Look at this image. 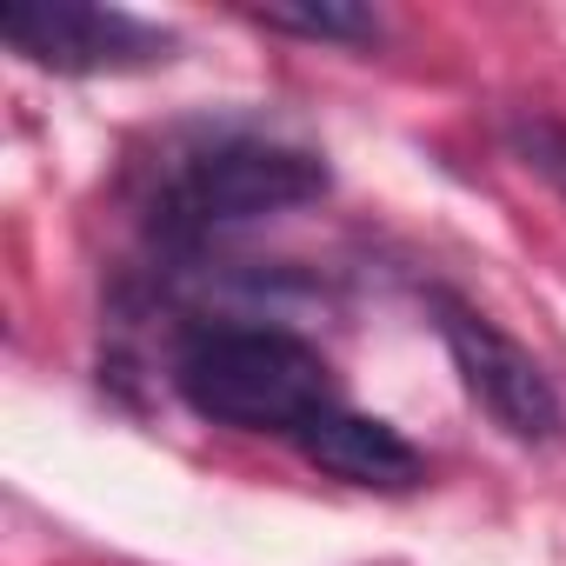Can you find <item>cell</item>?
<instances>
[{
  "instance_id": "1",
  "label": "cell",
  "mask_w": 566,
  "mask_h": 566,
  "mask_svg": "<svg viewBox=\"0 0 566 566\" xmlns=\"http://www.w3.org/2000/svg\"><path fill=\"white\" fill-rule=\"evenodd\" d=\"M174 387L200 420L240 427V433H280V440H294L307 420L340 407L334 367L321 360V347H307L301 334H280V327L200 334L180 354Z\"/></svg>"
},
{
  "instance_id": "2",
  "label": "cell",
  "mask_w": 566,
  "mask_h": 566,
  "mask_svg": "<svg viewBox=\"0 0 566 566\" xmlns=\"http://www.w3.org/2000/svg\"><path fill=\"white\" fill-rule=\"evenodd\" d=\"M327 193V160L287 140H220L193 154L160 200V220L174 233H213V227H247L266 213H287Z\"/></svg>"
},
{
  "instance_id": "3",
  "label": "cell",
  "mask_w": 566,
  "mask_h": 566,
  "mask_svg": "<svg viewBox=\"0 0 566 566\" xmlns=\"http://www.w3.org/2000/svg\"><path fill=\"white\" fill-rule=\"evenodd\" d=\"M433 314H440V340H447V354H453V374H460L467 400H473L506 440H520V447L559 440L566 407H559V387L546 380V367H539L500 321H486V314L467 307V301H447V294H440Z\"/></svg>"
},
{
  "instance_id": "4",
  "label": "cell",
  "mask_w": 566,
  "mask_h": 566,
  "mask_svg": "<svg viewBox=\"0 0 566 566\" xmlns=\"http://www.w3.org/2000/svg\"><path fill=\"white\" fill-rule=\"evenodd\" d=\"M0 41L48 74H134L174 54L167 28L87 0H14L0 8Z\"/></svg>"
},
{
  "instance_id": "5",
  "label": "cell",
  "mask_w": 566,
  "mask_h": 566,
  "mask_svg": "<svg viewBox=\"0 0 566 566\" xmlns=\"http://www.w3.org/2000/svg\"><path fill=\"white\" fill-rule=\"evenodd\" d=\"M294 447H301L321 473H334V480H347V486H367V493H407V486L427 480L420 447H413L400 427H387V420H374V413H354V407H327L321 420H307V427L294 433Z\"/></svg>"
},
{
  "instance_id": "6",
  "label": "cell",
  "mask_w": 566,
  "mask_h": 566,
  "mask_svg": "<svg viewBox=\"0 0 566 566\" xmlns=\"http://www.w3.org/2000/svg\"><path fill=\"white\" fill-rule=\"evenodd\" d=\"M253 21L273 28V34H301V41H347V48L380 41V21L367 8H347V0H321V8H260Z\"/></svg>"
},
{
  "instance_id": "7",
  "label": "cell",
  "mask_w": 566,
  "mask_h": 566,
  "mask_svg": "<svg viewBox=\"0 0 566 566\" xmlns=\"http://www.w3.org/2000/svg\"><path fill=\"white\" fill-rule=\"evenodd\" d=\"M506 147L520 154L526 174H539L566 200V120H553V114H513L506 120Z\"/></svg>"
}]
</instances>
